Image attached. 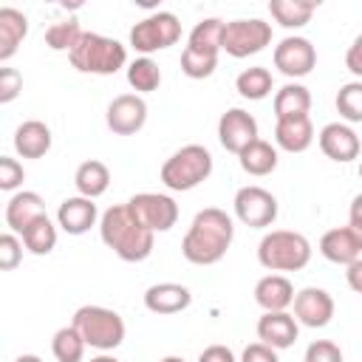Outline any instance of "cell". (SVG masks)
Here are the masks:
<instances>
[{
	"instance_id": "1f68e13d",
	"label": "cell",
	"mask_w": 362,
	"mask_h": 362,
	"mask_svg": "<svg viewBox=\"0 0 362 362\" xmlns=\"http://www.w3.org/2000/svg\"><path fill=\"white\" fill-rule=\"evenodd\" d=\"M127 82L136 93H153L161 85V68L150 57H139L127 65Z\"/></svg>"
},
{
	"instance_id": "484cf974",
	"label": "cell",
	"mask_w": 362,
	"mask_h": 362,
	"mask_svg": "<svg viewBox=\"0 0 362 362\" xmlns=\"http://www.w3.org/2000/svg\"><path fill=\"white\" fill-rule=\"evenodd\" d=\"M74 184H76V192H79V195L96 201V198L105 195L107 187H110V170H107L102 161H96V158L82 161V164L76 167V173H74Z\"/></svg>"
},
{
	"instance_id": "7dc6e473",
	"label": "cell",
	"mask_w": 362,
	"mask_h": 362,
	"mask_svg": "<svg viewBox=\"0 0 362 362\" xmlns=\"http://www.w3.org/2000/svg\"><path fill=\"white\" fill-rule=\"evenodd\" d=\"M90 362H119L116 356H107V354H102V356H93Z\"/></svg>"
},
{
	"instance_id": "8fae6325",
	"label": "cell",
	"mask_w": 362,
	"mask_h": 362,
	"mask_svg": "<svg viewBox=\"0 0 362 362\" xmlns=\"http://www.w3.org/2000/svg\"><path fill=\"white\" fill-rule=\"evenodd\" d=\"M317 65V48L311 45V40L305 37H286L274 45V68L288 76V79H300L308 76Z\"/></svg>"
},
{
	"instance_id": "ac0fdd59",
	"label": "cell",
	"mask_w": 362,
	"mask_h": 362,
	"mask_svg": "<svg viewBox=\"0 0 362 362\" xmlns=\"http://www.w3.org/2000/svg\"><path fill=\"white\" fill-rule=\"evenodd\" d=\"M96 218H99L96 204L90 198H85V195H71L57 209V223L68 235H85L96 223Z\"/></svg>"
},
{
	"instance_id": "5bb4252c",
	"label": "cell",
	"mask_w": 362,
	"mask_h": 362,
	"mask_svg": "<svg viewBox=\"0 0 362 362\" xmlns=\"http://www.w3.org/2000/svg\"><path fill=\"white\" fill-rule=\"evenodd\" d=\"M294 320L308 328H325L334 317V297L325 288L308 286L294 294Z\"/></svg>"
},
{
	"instance_id": "d590c367",
	"label": "cell",
	"mask_w": 362,
	"mask_h": 362,
	"mask_svg": "<svg viewBox=\"0 0 362 362\" xmlns=\"http://www.w3.org/2000/svg\"><path fill=\"white\" fill-rule=\"evenodd\" d=\"M215 68H218V54H204V51L184 48V54H181V71L189 79H206V76L215 74Z\"/></svg>"
},
{
	"instance_id": "8d00e7d4",
	"label": "cell",
	"mask_w": 362,
	"mask_h": 362,
	"mask_svg": "<svg viewBox=\"0 0 362 362\" xmlns=\"http://www.w3.org/2000/svg\"><path fill=\"white\" fill-rule=\"evenodd\" d=\"M20 260H23V243L17 240V235L14 232L0 235V269L11 272L20 266Z\"/></svg>"
},
{
	"instance_id": "ab89813d",
	"label": "cell",
	"mask_w": 362,
	"mask_h": 362,
	"mask_svg": "<svg viewBox=\"0 0 362 362\" xmlns=\"http://www.w3.org/2000/svg\"><path fill=\"white\" fill-rule=\"evenodd\" d=\"M23 90V74L17 68H0V102H11L17 99Z\"/></svg>"
},
{
	"instance_id": "d4e9b609",
	"label": "cell",
	"mask_w": 362,
	"mask_h": 362,
	"mask_svg": "<svg viewBox=\"0 0 362 362\" xmlns=\"http://www.w3.org/2000/svg\"><path fill=\"white\" fill-rule=\"evenodd\" d=\"M311 110V93L305 85L300 82H288L274 93V119H297V116H308Z\"/></svg>"
},
{
	"instance_id": "f546056e",
	"label": "cell",
	"mask_w": 362,
	"mask_h": 362,
	"mask_svg": "<svg viewBox=\"0 0 362 362\" xmlns=\"http://www.w3.org/2000/svg\"><path fill=\"white\" fill-rule=\"evenodd\" d=\"M223 20L218 17H206L201 23H195V28L189 31V42L187 48L192 51H204V54H218L221 51V40H223Z\"/></svg>"
},
{
	"instance_id": "ba28073f",
	"label": "cell",
	"mask_w": 362,
	"mask_h": 362,
	"mask_svg": "<svg viewBox=\"0 0 362 362\" xmlns=\"http://www.w3.org/2000/svg\"><path fill=\"white\" fill-rule=\"evenodd\" d=\"M272 42V25L263 23L260 17H249V20H232L223 25V40H221V51H226L235 59L260 54L266 45Z\"/></svg>"
},
{
	"instance_id": "4316f807",
	"label": "cell",
	"mask_w": 362,
	"mask_h": 362,
	"mask_svg": "<svg viewBox=\"0 0 362 362\" xmlns=\"http://www.w3.org/2000/svg\"><path fill=\"white\" fill-rule=\"evenodd\" d=\"M317 6L320 3H314V0H272L269 11L283 28H303L311 20V14L317 11Z\"/></svg>"
},
{
	"instance_id": "d6986e66",
	"label": "cell",
	"mask_w": 362,
	"mask_h": 362,
	"mask_svg": "<svg viewBox=\"0 0 362 362\" xmlns=\"http://www.w3.org/2000/svg\"><path fill=\"white\" fill-rule=\"evenodd\" d=\"M189 303H192V294L181 283H156L144 291V308L153 311V314H161V317L178 314Z\"/></svg>"
},
{
	"instance_id": "ee69618b",
	"label": "cell",
	"mask_w": 362,
	"mask_h": 362,
	"mask_svg": "<svg viewBox=\"0 0 362 362\" xmlns=\"http://www.w3.org/2000/svg\"><path fill=\"white\" fill-rule=\"evenodd\" d=\"M348 226H351V232L356 235V240L362 243V192L351 201V209H348Z\"/></svg>"
},
{
	"instance_id": "681fc988",
	"label": "cell",
	"mask_w": 362,
	"mask_h": 362,
	"mask_svg": "<svg viewBox=\"0 0 362 362\" xmlns=\"http://www.w3.org/2000/svg\"><path fill=\"white\" fill-rule=\"evenodd\" d=\"M359 178H362V164H359Z\"/></svg>"
},
{
	"instance_id": "9c48e42d",
	"label": "cell",
	"mask_w": 362,
	"mask_h": 362,
	"mask_svg": "<svg viewBox=\"0 0 362 362\" xmlns=\"http://www.w3.org/2000/svg\"><path fill=\"white\" fill-rule=\"evenodd\" d=\"M232 204H235L238 221H240L243 226H249V229H266V226H272L274 218H277V198H274L269 189L257 187V184L240 187V189L235 192V201H232Z\"/></svg>"
},
{
	"instance_id": "f6af8a7d",
	"label": "cell",
	"mask_w": 362,
	"mask_h": 362,
	"mask_svg": "<svg viewBox=\"0 0 362 362\" xmlns=\"http://www.w3.org/2000/svg\"><path fill=\"white\" fill-rule=\"evenodd\" d=\"M348 272H345V280H348V286H351V291H356V294H362V257L359 260H354L351 266H345Z\"/></svg>"
},
{
	"instance_id": "f1b7e54d",
	"label": "cell",
	"mask_w": 362,
	"mask_h": 362,
	"mask_svg": "<svg viewBox=\"0 0 362 362\" xmlns=\"http://www.w3.org/2000/svg\"><path fill=\"white\" fill-rule=\"evenodd\" d=\"M272 88H274L272 74H269V68H263V65L246 68V71H240L238 79H235V90H238L243 99H252V102L266 99V96L272 93Z\"/></svg>"
},
{
	"instance_id": "7a4b0ae2",
	"label": "cell",
	"mask_w": 362,
	"mask_h": 362,
	"mask_svg": "<svg viewBox=\"0 0 362 362\" xmlns=\"http://www.w3.org/2000/svg\"><path fill=\"white\" fill-rule=\"evenodd\" d=\"M99 235L105 240L107 249H113L116 257L127 260V263H139L147 260L153 252V235L127 204H116L110 209L102 212L99 218Z\"/></svg>"
},
{
	"instance_id": "2e32d148",
	"label": "cell",
	"mask_w": 362,
	"mask_h": 362,
	"mask_svg": "<svg viewBox=\"0 0 362 362\" xmlns=\"http://www.w3.org/2000/svg\"><path fill=\"white\" fill-rule=\"evenodd\" d=\"M297 334H300V325H297L294 314H288V311H266L257 320V337H260V342L272 345L274 351L291 348L297 342Z\"/></svg>"
},
{
	"instance_id": "83f0119b",
	"label": "cell",
	"mask_w": 362,
	"mask_h": 362,
	"mask_svg": "<svg viewBox=\"0 0 362 362\" xmlns=\"http://www.w3.org/2000/svg\"><path fill=\"white\" fill-rule=\"evenodd\" d=\"M238 161H240V170H243V173L260 178V175L274 173V167H277V150H274L269 141L257 139V141H252V144L238 156Z\"/></svg>"
},
{
	"instance_id": "7c38bea8",
	"label": "cell",
	"mask_w": 362,
	"mask_h": 362,
	"mask_svg": "<svg viewBox=\"0 0 362 362\" xmlns=\"http://www.w3.org/2000/svg\"><path fill=\"white\" fill-rule=\"evenodd\" d=\"M218 141L223 150L240 156L252 141H257V122L243 107H229L218 119Z\"/></svg>"
},
{
	"instance_id": "3957f363",
	"label": "cell",
	"mask_w": 362,
	"mask_h": 362,
	"mask_svg": "<svg viewBox=\"0 0 362 362\" xmlns=\"http://www.w3.org/2000/svg\"><path fill=\"white\" fill-rule=\"evenodd\" d=\"M71 65L82 74H99V76H110L119 68L127 65V51L119 40L113 37H102L93 31H85L79 37V42L71 48L68 54Z\"/></svg>"
},
{
	"instance_id": "60d3db41",
	"label": "cell",
	"mask_w": 362,
	"mask_h": 362,
	"mask_svg": "<svg viewBox=\"0 0 362 362\" xmlns=\"http://www.w3.org/2000/svg\"><path fill=\"white\" fill-rule=\"evenodd\" d=\"M240 362H280V359H277V351H274L272 345H266V342H252V345L243 348Z\"/></svg>"
},
{
	"instance_id": "44dd1931",
	"label": "cell",
	"mask_w": 362,
	"mask_h": 362,
	"mask_svg": "<svg viewBox=\"0 0 362 362\" xmlns=\"http://www.w3.org/2000/svg\"><path fill=\"white\" fill-rule=\"evenodd\" d=\"M255 303L263 311H286L294 303V286L283 274H266L255 286Z\"/></svg>"
},
{
	"instance_id": "9a60e30c",
	"label": "cell",
	"mask_w": 362,
	"mask_h": 362,
	"mask_svg": "<svg viewBox=\"0 0 362 362\" xmlns=\"http://www.w3.org/2000/svg\"><path fill=\"white\" fill-rule=\"evenodd\" d=\"M317 141H320V150L325 153V158H331V161L345 164V161H354L359 156V136L354 133L351 124L331 122L320 130Z\"/></svg>"
},
{
	"instance_id": "d6a6232c",
	"label": "cell",
	"mask_w": 362,
	"mask_h": 362,
	"mask_svg": "<svg viewBox=\"0 0 362 362\" xmlns=\"http://www.w3.org/2000/svg\"><path fill=\"white\" fill-rule=\"evenodd\" d=\"M23 243H25V249L31 255H48V252H54V246H57V226L51 223V218L48 215L37 218L23 232Z\"/></svg>"
},
{
	"instance_id": "5b68a950",
	"label": "cell",
	"mask_w": 362,
	"mask_h": 362,
	"mask_svg": "<svg viewBox=\"0 0 362 362\" xmlns=\"http://www.w3.org/2000/svg\"><path fill=\"white\" fill-rule=\"evenodd\" d=\"M212 173V156L204 144H187L161 164V184L173 192L195 189Z\"/></svg>"
},
{
	"instance_id": "277c9868",
	"label": "cell",
	"mask_w": 362,
	"mask_h": 362,
	"mask_svg": "<svg viewBox=\"0 0 362 362\" xmlns=\"http://www.w3.org/2000/svg\"><path fill=\"white\" fill-rule=\"evenodd\" d=\"M257 260L269 272H300L311 260V243L300 232L274 229L257 243Z\"/></svg>"
},
{
	"instance_id": "b9f144b4",
	"label": "cell",
	"mask_w": 362,
	"mask_h": 362,
	"mask_svg": "<svg viewBox=\"0 0 362 362\" xmlns=\"http://www.w3.org/2000/svg\"><path fill=\"white\" fill-rule=\"evenodd\" d=\"M345 68H348L356 79H362V34L348 45V51H345Z\"/></svg>"
},
{
	"instance_id": "e0dca14e",
	"label": "cell",
	"mask_w": 362,
	"mask_h": 362,
	"mask_svg": "<svg viewBox=\"0 0 362 362\" xmlns=\"http://www.w3.org/2000/svg\"><path fill=\"white\" fill-rule=\"evenodd\" d=\"M320 255L337 266H351L354 260L362 257V243L356 240L351 226H337L320 238Z\"/></svg>"
},
{
	"instance_id": "6da1fadb",
	"label": "cell",
	"mask_w": 362,
	"mask_h": 362,
	"mask_svg": "<svg viewBox=\"0 0 362 362\" xmlns=\"http://www.w3.org/2000/svg\"><path fill=\"white\" fill-rule=\"evenodd\" d=\"M232 238H235L232 218L218 206H206L192 218L181 240V255L195 266H212L226 255Z\"/></svg>"
},
{
	"instance_id": "c3c4849f",
	"label": "cell",
	"mask_w": 362,
	"mask_h": 362,
	"mask_svg": "<svg viewBox=\"0 0 362 362\" xmlns=\"http://www.w3.org/2000/svg\"><path fill=\"white\" fill-rule=\"evenodd\" d=\"M161 362H184V359H181V356H164Z\"/></svg>"
},
{
	"instance_id": "52a82bcc",
	"label": "cell",
	"mask_w": 362,
	"mask_h": 362,
	"mask_svg": "<svg viewBox=\"0 0 362 362\" xmlns=\"http://www.w3.org/2000/svg\"><path fill=\"white\" fill-rule=\"evenodd\" d=\"M178 40H181V23L173 11H156L130 28V45L144 57L153 51H164Z\"/></svg>"
},
{
	"instance_id": "836d02e7",
	"label": "cell",
	"mask_w": 362,
	"mask_h": 362,
	"mask_svg": "<svg viewBox=\"0 0 362 362\" xmlns=\"http://www.w3.org/2000/svg\"><path fill=\"white\" fill-rule=\"evenodd\" d=\"M82 34L85 31L79 28V23L74 17H68V20H59V23H54V25L45 28V45L51 51H68L71 54V48L79 42Z\"/></svg>"
},
{
	"instance_id": "4dcf8cb0",
	"label": "cell",
	"mask_w": 362,
	"mask_h": 362,
	"mask_svg": "<svg viewBox=\"0 0 362 362\" xmlns=\"http://www.w3.org/2000/svg\"><path fill=\"white\" fill-rule=\"evenodd\" d=\"M85 345H88V342L82 339V334H79L74 325H65V328H59V331L54 334V339H51V354H54L57 362H82Z\"/></svg>"
},
{
	"instance_id": "4fadbf2b",
	"label": "cell",
	"mask_w": 362,
	"mask_h": 362,
	"mask_svg": "<svg viewBox=\"0 0 362 362\" xmlns=\"http://www.w3.org/2000/svg\"><path fill=\"white\" fill-rule=\"evenodd\" d=\"M107 127L116 136H133L147 122V102L139 93H122L107 105Z\"/></svg>"
},
{
	"instance_id": "74e56055",
	"label": "cell",
	"mask_w": 362,
	"mask_h": 362,
	"mask_svg": "<svg viewBox=\"0 0 362 362\" xmlns=\"http://www.w3.org/2000/svg\"><path fill=\"white\" fill-rule=\"evenodd\" d=\"M23 178H25L23 164L17 158H11V156H0V189L11 192V189H17L23 184Z\"/></svg>"
},
{
	"instance_id": "ffe728a7",
	"label": "cell",
	"mask_w": 362,
	"mask_h": 362,
	"mask_svg": "<svg viewBox=\"0 0 362 362\" xmlns=\"http://www.w3.org/2000/svg\"><path fill=\"white\" fill-rule=\"evenodd\" d=\"M45 215V204H42V198L37 195V192H31V189H23V192H14L11 198H8V204H6V223H8V229L11 232H17V235H23L37 218H42Z\"/></svg>"
},
{
	"instance_id": "e575fe53",
	"label": "cell",
	"mask_w": 362,
	"mask_h": 362,
	"mask_svg": "<svg viewBox=\"0 0 362 362\" xmlns=\"http://www.w3.org/2000/svg\"><path fill=\"white\" fill-rule=\"evenodd\" d=\"M337 110L345 122H362V79L345 82L337 90Z\"/></svg>"
},
{
	"instance_id": "bcb514c9",
	"label": "cell",
	"mask_w": 362,
	"mask_h": 362,
	"mask_svg": "<svg viewBox=\"0 0 362 362\" xmlns=\"http://www.w3.org/2000/svg\"><path fill=\"white\" fill-rule=\"evenodd\" d=\"M14 362H42L40 356H34V354H23V356H17Z\"/></svg>"
},
{
	"instance_id": "cb8c5ba5",
	"label": "cell",
	"mask_w": 362,
	"mask_h": 362,
	"mask_svg": "<svg viewBox=\"0 0 362 362\" xmlns=\"http://www.w3.org/2000/svg\"><path fill=\"white\" fill-rule=\"evenodd\" d=\"M25 34H28L25 14L11 8V6L0 8V62H8L17 54L20 42L25 40Z\"/></svg>"
},
{
	"instance_id": "f35d334b",
	"label": "cell",
	"mask_w": 362,
	"mask_h": 362,
	"mask_svg": "<svg viewBox=\"0 0 362 362\" xmlns=\"http://www.w3.org/2000/svg\"><path fill=\"white\" fill-rule=\"evenodd\" d=\"M303 362H342V351L331 339H317V342H311L305 348V359Z\"/></svg>"
},
{
	"instance_id": "7402d4cb",
	"label": "cell",
	"mask_w": 362,
	"mask_h": 362,
	"mask_svg": "<svg viewBox=\"0 0 362 362\" xmlns=\"http://www.w3.org/2000/svg\"><path fill=\"white\" fill-rule=\"evenodd\" d=\"M274 141L286 153H303V150H308L311 141H314V124H311V119L308 116L280 119L274 124Z\"/></svg>"
},
{
	"instance_id": "603a6c76",
	"label": "cell",
	"mask_w": 362,
	"mask_h": 362,
	"mask_svg": "<svg viewBox=\"0 0 362 362\" xmlns=\"http://www.w3.org/2000/svg\"><path fill=\"white\" fill-rule=\"evenodd\" d=\"M14 150L23 158H42L51 150V130L40 119H28L14 130Z\"/></svg>"
},
{
	"instance_id": "7bdbcfd3",
	"label": "cell",
	"mask_w": 362,
	"mask_h": 362,
	"mask_svg": "<svg viewBox=\"0 0 362 362\" xmlns=\"http://www.w3.org/2000/svg\"><path fill=\"white\" fill-rule=\"evenodd\" d=\"M198 362H235V354L226 345H209L198 354Z\"/></svg>"
},
{
	"instance_id": "8992f818",
	"label": "cell",
	"mask_w": 362,
	"mask_h": 362,
	"mask_svg": "<svg viewBox=\"0 0 362 362\" xmlns=\"http://www.w3.org/2000/svg\"><path fill=\"white\" fill-rule=\"evenodd\" d=\"M71 325L96 351H113V348H119L124 342V320L116 311L102 308V305H82V308H76Z\"/></svg>"
},
{
	"instance_id": "30bf717a",
	"label": "cell",
	"mask_w": 362,
	"mask_h": 362,
	"mask_svg": "<svg viewBox=\"0 0 362 362\" xmlns=\"http://www.w3.org/2000/svg\"><path fill=\"white\" fill-rule=\"evenodd\" d=\"M127 206L150 232H170L178 221V204L161 192H139L127 201Z\"/></svg>"
}]
</instances>
